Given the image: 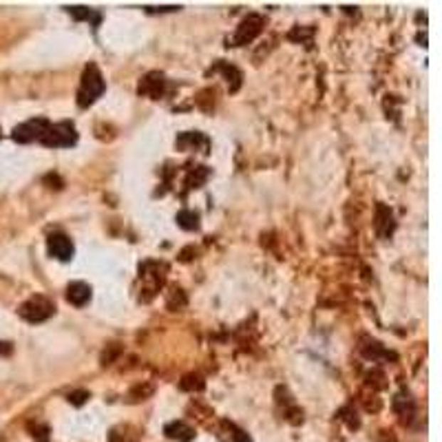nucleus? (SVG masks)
Masks as SVG:
<instances>
[{
    "mask_svg": "<svg viewBox=\"0 0 442 442\" xmlns=\"http://www.w3.org/2000/svg\"><path fill=\"white\" fill-rule=\"evenodd\" d=\"M107 89V84H104V78L98 69V65H89L82 73V82H80V91H78V104L84 109L93 104L102 93Z\"/></svg>",
    "mask_w": 442,
    "mask_h": 442,
    "instance_id": "1",
    "label": "nucleus"
},
{
    "mask_svg": "<svg viewBox=\"0 0 442 442\" xmlns=\"http://www.w3.org/2000/svg\"><path fill=\"white\" fill-rule=\"evenodd\" d=\"M78 142L75 126L71 122H60V124H49V129L45 137L40 140V144L49 146V149H69Z\"/></svg>",
    "mask_w": 442,
    "mask_h": 442,
    "instance_id": "2",
    "label": "nucleus"
},
{
    "mask_svg": "<svg viewBox=\"0 0 442 442\" xmlns=\"http://www.w3.org/2000/svg\"><path fill=\"white\" fill-rule=\"evenodd\" d=\"M53 312H56L53 301L47 299V297H42V294H36V297L27 299L23 305L18 307V314L25 321H29V323H42V321H47Z\"/></svg>",
    "mask_w": 442,
    "mask_h": 442,
    "instance_id": "3",
    "label": "nucleus"
},
{
    "mask_svg": "<svg viewBox=\"0 0 442 442\" xmlns=\"http://www.w3.org/2000/svg\"><path fill=\"white\" fill-rule=\"evenodd\" d=\"M49 124H51V122L45 120V117H33V120H29V122H25V124L16 126L14 133H11V137H14V142H18V144L40 142L42 137H45V133H47V129H49Z\"/></svg>",
    "mask_w": 442,
    "mask_h": 442,
    "instance_id": "4",
    "label": "nucleus"
},
{
    "mask_svg": "<svg viewBox=\"0 0 442 442\" xmlns=\"http://www.w3.org/2000/svg\"><path fill=\"white\" fill-rule=\"evenodd\" d=\"M263 29V20L257 14H250L248 18L241 20V25L237 27V33L233 36V47H241L248 45V42L255 40Z\"/></svg>",
    "mask_w": 442,
    "mask_h": 442,
    "instance_id": "5",
    "label": "nucleus"
},
{
    "mask_svg": "<svg viewBox=\"0 0 442 442\" xmlns=\"http://www.w3.org/2000/svg\"><path fill=\"white\" fill-rule=\"evenodd\" d=\"M47 248H49V255L60 259V261H69L73 257V243L67 235H51L49 241H47Z\"/></svg>",
    "mask_w": 442,
    "mask_h": 442,
    "instance_id": "6",
    "label": "nucleus"
},
{
    "mask_svg": "<svg viewBox=\"0 0 442 442\" xmlns=\"http://www.w3.org/2000/svg\"><path fill=\"white\" fill-rule=\"evenodd\" d=\"M164 87H166V80H164L162 73H149L140 82V93L157 100V98L164 95Z\"/></svg>",
    "mask_w": 442,
    "mask_h": 442,
    "instance_id": "7",
    "label": "nucleus"
},
{
    "mask_svg": "<svg viewBox=\"0 0 442 442\" xmlns=\"http://www.w3.org/2000/svg\"><path fill=\"white\" fill-rule=\"evenodd\" d=\"M67 301L75 307H82L91 301V288L82 281H75L67 288Z\"/></svg>",
    "mask_w": 442,
    "mask_h": 442,
    "instance_id": "8",
    "label": "nucleus"
},
{
    "mask_svg": "<svg viewBox=\"0 0 442 442\" xmlns=\"http://www.w3.org/2000/svg\"><path fill=\"white\" fill-rule=\"evenodd\" d=\"M164 433H166V438L177 440V442H188V440L195 438V429L188 427L184 420H175V423H168L164 427Z\"/></svg>",
    "mask_w": 442,
    "mask_h": 442,
    "instance_id": "9",
    "label": "nucleus"
},
{
    "mask_svg": "<svg viewBox=\"0 0 442 442\" xmlns=\"http://www.w3.org/2000/svg\"><path fill=\"white\" fill-rule=\"evenodd\" d=\"M219 440L221 442H250V436L246 431H241L237 425L228 423V420H223L221 423V429H219Z\"/></svg>",
    "mask_w": 442,
    "mask_h": 442,
    "instance_id": "10",
    "label": "nucleus"
},
{
    "mask_svg": "<svg viewBox=\"0 0 442 442\" xmlns=\"http://www.w3.org/2000/svg\"><path fill=\"white\" fill-rule=\"evenodd\" d=\"M137 440H140V433L131 425H120L111 429L109 433V442H137Z\"/></svg>",
    "mask_w": 442,
    "mask_h": 442,
    "instance_id": "11",
    "label": "nucleus"
},
{
    "mask_svg": "<svg viewBox=\"0 0 442 442\" xmlns=\"http://www.w3.org/2000/svg\"><path fill=\"white\" fill-rule=\"evenodd\" d=\"M177 223L184 230H197L199 228V215L193 213V210H181V213L177 215Z\"/></svg>",
    "mask_w": 442,
    "mask_h": 442,
    "instance_id": "12",
    "label": "nucleus"
},
{
    "mask_svg": "<svg viewBox=\"0 0 442 442\" xmlns=\"http://www.w3.org/2000/svg\"><path fill=\"white\" fill-rule=\"evenodd\" d=\"M69 14L78 20H91L93 25H100V14L87 9V7H69Z\"/></svg>",
    "mask_w": 442,
    "mask_h": 442,
    "instance_id": "13",
    "label": "nucleus"
},
{
    "mask_svg": "<svg viewBox=\"0 0 442 442\" xmlns=\"http://www.w3.org/2000/svg\"><path fill=\"white\" fill-rule=\"evenodd\" d=\"M87 398H89V391H73V394H69V403L82 405L84 401H87Z\"/></svg>",
    "mask_w": 442,
    "mask_h": 442,
    "instance_id": "14",
    "label": "nucleus"
},
{
    "mask_svg": "<svg viewBox=\"0 0 442 442\" xmlns=\"http://www.w3.org/2000/svg\"><path fill=\"white\" fill-rule=\"evenodd\" d=\"M9 352H11L9 343H0V354H9Z\"/></svg>",
    "mask_w": 442,
    "mask_h": 442,
    "instance_id": "15",
    "label": "nucleus"
}]
</instances>
